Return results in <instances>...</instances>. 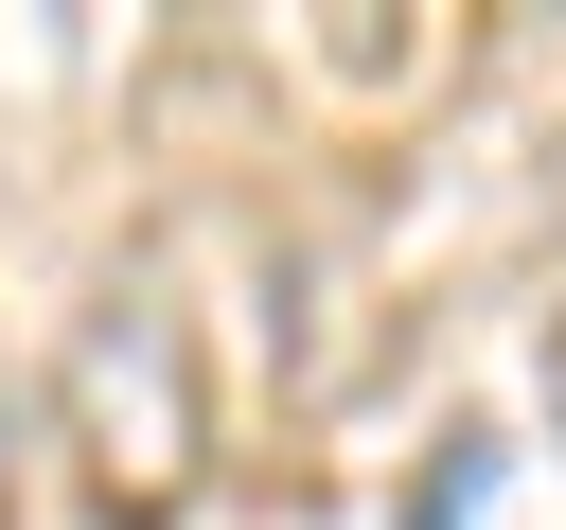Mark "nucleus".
Listing matches in <instances>:
<instances>
[{
  "mask_svg": "<svg viewBox=\"0 0 566 530\" xmlns=\"http://www.w3.org/2000/svg\"><path fill=\"white\" fill-rule=\"evenodd\" d=\"M53 442L88 477L106 530H177L195 477H212V371H195V318L159 283H106L53 353Z\"/></svg>",
  "mask_w": 566,
  "mask_h": 530,
  "instance_id": "nucleus-1",
  "label": "nucleus"
},
{
  "mask_svg": "<svg viewBox=\"0 0 566 530\" xmlns=\"http://www.w3.org/2000/svg\"><path fill=\"white\" fill-rule=\"evenodd\" d=\"M0 512H18V389H0Z\"/></svg>",
  "mask_w": 566,
  "mask_h": 530,
  "instance_id": "nucleus-2",
  "label": "nucleus"
}]
</instances>
